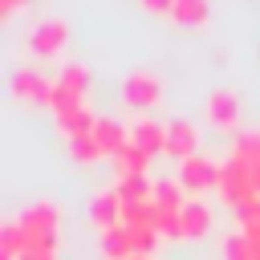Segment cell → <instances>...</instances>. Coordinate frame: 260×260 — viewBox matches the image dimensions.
Here are the masks:
<instances>
[{"mask_svg":"<svg viewBox=\"0 0 260 260\" xmlns=\"http://www.w3.org/2000/svg\"><path fill=\"white\" fill-rule=\"evenodd\" d=\"M195 146H199V130H195L187 118H171V122H167V154L183 162V158L199 154Z\"/></svg>","mask_w":260,"mask_h":260,"instance_id":"cell-7","label":"cell"},{"mask_svg":"<svg viewBox=\"0 0 260 260\" xmlns=\"http://www.w3.org/2000/svg\"><path fill=\"white\" fill-rule=\"evenodd\" d=\"M142 8H150V12H171L175 0H142Z\"/></svg>","mask_w":260,"mask_h":260,"instance_id":"cell-20","label":"cell"},{"mask_svg":"<svg viewBox=\"0 0 260 260\" xmlns=\"http://www.w3.org/2000/svg\"><path fill=\"white\" fill-rule=\"evenodd\" d=\"M12 93H16L20 102H45V106H49V98H53V81H49L41 69L20 65V69L12 73Z\"/></svg>","mask_w":260,"mask_h":260,"instance_id":"cell-6","label":"cell"},{"mask_svg":"<svg viewBox=\"0 0 260 260\" xmlns=\"http://www.w3.org/2000/svg\"><path fill=\"white\" fill-rule=\"evenodd\" d=\"M20 260H57V252H41V248H24Z\"/></svg>","mask_w":260,"mask_h":260,"instance_id":"cell-21","label":"cell"},{"mask_svg":"<svg viewBox=\"0 0 260 260\" xmlns=\"http://www.w3.org/2000/svg\"><path fill=\"white\" fill-rule=\"evenodd\" d=\"M65 37H69L65 20L49 16V20H41V24H37V28L28 32V49H32L37 57H57V53L65 49Z\"/></svg>","mask_w":260,"mask_h":260,"instance_id":"cell-5","label":"cell"},{"mask_svg":"<svg viewBox=\"0 0 260 260\" xmlns=\"http://www.w3.org/2000/svg\"><path fill=\"white\" fill-rule=\"evenodd\" d=\"M122 98H126L130 106H138V110H150V106L162 102V81H158L154 73L138 69V73H130V77L122 81Z\"/></svg>","mask_w":260,"mask_h":260,"instance_id":"cell-4","label":"cell"},{"mask_svg":"<svg viewBox=\"0 0 260 260\" xmlns=\"http://www.w3.org/2000/svg\"><path fill=\"white\" fill-rule=\"evenodd\" d=\"M130 260H150V256H130Z\"/></svg>","mask_w":260,"mask_h":260,"instance_id":"cell-23","label":"cell"},{"mask_svg":"<svg viewBox=\"0 0 260 260\" xmlns=\"http://www.w3.org/2000/svg\"><path fill=\"white\" fill-rule=\"evenodd\" d=\"M171 16H175L179 24H203V20H207V0H175Z\"/></svg>","mask_w":260,"mask_h":260,"instance_id":"cell-16","label":"cell"},{"mask_svg":"<svg viewBox=\"0 0 260 260\" xmlns=\"http://www.w3.org/2000/svg\"><path fill=\"white\" fill-rule=\"evenodd\" d=\"M175 179L187 187V195H203V191H211L219 183V162H211L203 154H191V158L179 162V175Z\"/></svg>","mask_w":260,"mask_h":260,"instance_id":"cell-3","label":"cell"},{"mask_svg":"<svg viewBox=\"0 0 260 260\" xmlns=\"http://www.w3.org/2000/svg\"><path fill=\"white\" fill-rule=\"evenodd\" d=\"M93 142L102 146V154H106V158H114V154L130 142V126H122L118 118L98 114V122H93Z\"/></svg>","mask_w":260,"mask_h":260,"instance_id":"cell-9","label":"cell"},{"mask_svg":"<svg viewBox=\"0 0 260 260\" xmlns=\"http://www.w3.org/2000/svg\"><path fill=\"white\" fill-rule=\"evenodd\" d=\"M69 154L77 162H98L102 158V146L93 142V134H81V138H69Z\"/></svg>","mask_w":260,"mask_h":260,"instance_id":"cell-18","label":"cell"},{"mask_svg":"<svg viewBox=\"0 0 260 260\" xmlns=\"http://www.w3.org/2000/svg\"><path fill=\"white\" fill-rule=\"evenodd\" d=\"M215 191L240 211V207H248L252 199H260V191H256V175H252V167L240 158V154H228V162H219V183H215Z\"/></svg>","mask_w":260,"mask_h":260,"instance_id":"cell-1","label":"cell"},{"mask_svg":"<svg viewBox=\"0 0 260 260\" xmlns=\"http://www.w3.org/2000/svg\"><path fill=\"white\" fill-rule=\"evenodd\" d=\"M207 118L215 130H236L240 126V98L232 89H215L207 98Z\"/></svg>","mask_w":260,"mask_h":260,"instance_id":"cell-8","label":"cell"},{"mask_svg":"<svg viewBox=\"0 0 260 260\" xmlns=\"http://www.w3.org/2000/svg\"><path fill=\"white\" fill-rule=\"evenodd\" d=\"M223 260H252V240L244 232L223 236Z\"/></svg>","mask_w":260,"mask_h":260,"instance_id":"cell-19","label":"cell"},{"mask_svg":"<svg viewBox=\"0 0 260 260\" xmlns=\"http://www.w3.org/2000/svg\"><path fill=\"white\" fill-rule=\"evenodd\" d=\"M89 219L98 223V232H110V228L122 223V199H118L114 187H110V191H98V195L89 199Z\"/></svg>","mask_w":260,"mask_h":260,"instance_id":"cell-12","label":"cell"},{"mask_svg":"<svg viewBox=\"0 0 260 260\" xmlns=\"http://www.w3.org/2000/svg\"><path fill=\"white\" fill-rule=\"evenodd\" d=\"M20 256H24V228L20 219H12L0 232V260H20Z\"/></svg>","mask_w":260,"mask_h":260,"instance_id":"cell-15","label":"cell"},{"mask_svg":"<svg viewBox=\"0 0 260 260\" xmlns=\"http://www.w3.org/2000/svg\"><path fill=\"white\" fill-rule=\"evenodd\" d=\"M179 223H183V236H207L211 223H215L211 203H207L203 195H191V199L183 203V211H179Z\"/></svg>","mask_w":260,"mask_h":260,"instance_id":"cell-11","label":"cell"},{"mask_svg":"<svg viewBox=\"0 0 260 260\" xmlns=\"http://www.w3.org/2000/svg\"><path fill=\"white\" fill-rule=\"evenodd\" d=\"M130 142L146 154H167V122H154V118H138L130 126Z\"/></svg>","mask_w":260,"mask_h":260,"instance_id":"cell-10","label":"cell"},{"mask_svg":"<svg viewBox=\"0 0 260 260\" xmlns=\"http://www.w3.org/2000/svg\"><path fill=\"white\" fill-rule=\"evenodd\" d=\"M85 89H89V69H85V65H65V69L57 73V81H53L49 106H53L57 114H65V110H73V106L85 102Z\"/></svg>","mask_w":260,"mask_h":260,"instance_id":"cell-2","label":"cell"},{"mask_svg":"<svg viewBox=\"0 0 260 260\" xmlns=\"http://www.w3.org/2000/svg\"><path fill=\"white\" fill-rule=\"evenodd\" d=\"M20 4H24V0H0V8H4V12H12V8H20Z\"/></svg>","mask_w":260,"mask_h":260,"instance_id":"cell-22","label":"cell"},{"mask_svg":"<svg viewBox=\"0 0 260 260\" xmlns=\"http://www.w3.org/2000/svg\"><path fill=\"white\" fill-rule=\"evenodd\" d=\"M232 154H240L244 162H260V130H240L236 142H232Z\"/></svg>","mask_w":260,"mask_h":260,"instance_id":"cell-17","label":"cell"},{"mask_svg":"<svg viewBox=\"0 0 260 260\" xmlns=\"http://www.w3.org/2000/svg\"><path fill=\"white\" fill-rule=\"evenodd\" d=\"M102 256L106 260H130L134 256V240H130V232L122 223L110 228V232H102Z\"/></svg>","mask_w":260,"mask_h":260,"instance_id":"cell-13","label":"cell"},{"mask_svg":"<svg viewBox=\"0 0 260 260\" xmlns=\"http://www.w3.org/2000/svg\"><path fill=\"white\" fill-rule=\"evenodd\" d=\"M146 150H138L134 142H126L118 154H114V167H118V179H130V175H146Z\"/></svg>","mask_w":260,"mask_h":260,"instance_id":"cell-14","label":"cell"}]
</instances>
